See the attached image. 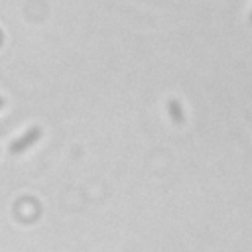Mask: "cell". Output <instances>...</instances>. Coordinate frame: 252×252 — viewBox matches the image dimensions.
Here are the masks:
<instances>
[{"label":"cell","mask_w":252,"mask_h":252,"mask_svg":"<svg viewBox=\"0 0 252 252\" xmlns=\"http://www.w3.org/2000/svg\"><path fill=\"white\" fill-rule=\"evenodd\" d=\"M2 106H4V98H0V108H2Z\"/></svg>","instance_id":"3"},{"label":"cell","mask_w":252,"mask_h":252,"mask_svg":"<svg viewBox=\"0 0 252 252\" xmlns=\"http://www.w3.org/2000/svg\"><path fill=\"white\" fill-rule=\"evenodd\" d=\"M167 110H169V116H171L177 124H181V122L185 120L183 110H181V106H179V102H177V100H169V102H167Z\"/></svg>","instance_id":"2"},{"label":"cell","mask_w":252,"mask_h":252,"mask_svg":"<svg viewBox=\"0 0 252 252\" xmlns=\"http://www.w3.org/2000/svg\"><path fill=\"white\" fill-rule=\"evenodd\" d=\"M250 22H252V14H250Z\"/></svg>","instance_id":"4"},{"label":"cell","mask_w":252,"mask_h":252,"mask_svg":"<svg viewBox=\"0 0 252 252\" xmlns=\"http://www.w3.org/2000/svg\"><path fill=\"white\" fill-rule=\"evenodd\" d=\"M39 136H41V128L33 126L32 130H28L24 136H20L18 140H14V142L10 144V152H12V154H22V152L28 150L32 144H35V142L39 140Z\"/></svg>","instance_id":"1"}]
</instances>
